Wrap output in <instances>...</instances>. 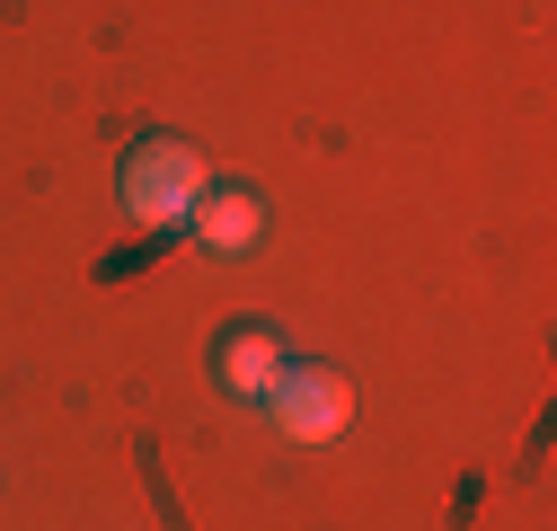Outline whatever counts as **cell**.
<instances>
[{
    "instance_id": "cell-1",
    "label": "cell",
    "mask_w": 557,
    "mask_h": 531,
    "mask_svg": "<svg viewBox=\"0 0 557 531\" xmlns=\"http://www.w3.org/2000/svg\"><path fill=\"white\" fill-rule=\"evenodd\" d=\"M203 186H213V169H203V151L177 143V133H143V143H124V160H115L124 222H143V231H186Z\"/></svg>"
},
{
    "instance_id": "cell-2",
    "label": "cell",
    "mask_w": 557,
    "mask_h": 531,
    "mask_svg": "<svg viewBox=\"0 0 557 531\" xmlns=\"http://www.w3.org/2000/svg\"><path fill=\"white\" fill-rule=\"evenodd\" d=\"M265 408H274V425H284L293 443H327V434H345V417H355V381H345L336 363H284L265 381Z\"/></svg>"
},
{
    "instance_id": "cell-3",
    "label": "cell",
    "mask_w": 557,
    "mask_h": 531,
    "mask_svg": "<svg viewBox=\"0 0 557 531\" xmlns=\"http://www.w3.org/2000/svg\"><path fill=\"white\" fill-rule=\"evenodd\" d=\"M195 248H213V257H248L265 239V195L248 177H222V186H203L195 195V213H186Z\"/></svg>"
},
{
    "instance_id": "cell-4",
    "label": "cell",
    "mask_w": 557,
    "mask_h": 531,
    "mask_svg": "<svg viewBox=\"0 0 557 531\" xmlns=\"http://www.w3.org/2000/svg\"><path fill=\"white\" fill-rule=\"evenodd\" d=\"M293 355H284V337H274L265 319H231L222 337H213V381L222 390H239V398H265V381L284 372Z\"/></svg>"
}]
</instances>
